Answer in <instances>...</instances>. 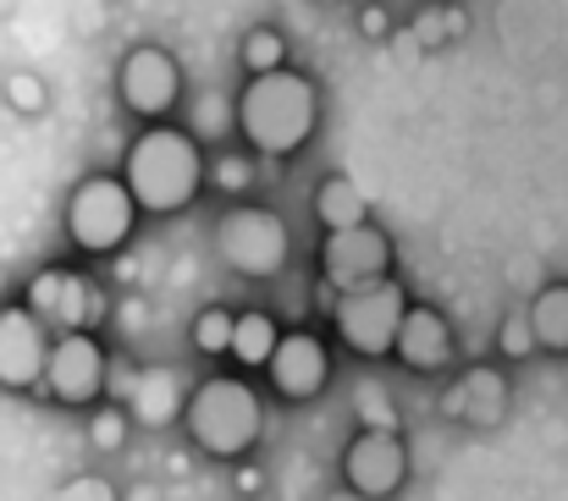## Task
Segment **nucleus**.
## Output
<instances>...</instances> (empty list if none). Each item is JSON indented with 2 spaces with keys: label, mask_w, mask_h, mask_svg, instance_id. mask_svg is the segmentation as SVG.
<instances>
[{
  "label": "nucleus",
  "mask_w": 568,
  "mask_h": 501,
  "mask_svg": "<svg viewBox=\"0 0 568 501\" xmlns=\"http://www.w3.org/2000/svg\"><path fill=\"white\" fill-rule=\"evenodd\" d=\"M122 182H128V193L139 198L144 215H178V209H189L199 182H204V150L189 127L155 122L128 144Z\"/></svg>",
  "instance_id": "obj_1"
},
{
  "label": "nucleus",
  "mask_w": 568,
  "mask_h": 501,
  "mask_svg": "<svg viewBox=\"0 0 568 501\" xmlns=\"http://www.w3.org/2000/svg\"><path fill=\"white\" fill-rule=\"evenodd\" d=\"M315 122H321V94L293 67L265 72V78H248L243 94H237V133L248 139V150H260L271 161L298 155L310 144Z\"/></svg>",
  "instance_id": "obj_2"
},
{
  "label": "nucleus",
  "mask_w": 568,
  "mask_h": 501,
  "mask_svg": "<svg viewBox=\"0 0 568 501\" xmlns=\"http://www.w3.org/2000/svg\"><path fill=\"white\" fill-rule=\"evenodd\" d=\"M183 419H189L193 441H199L210 458H243V452L260 441V430H265L260 397H254L243 380H232V375H215V380L193 386Z\"/></svg>",
  "instance_id": "obj_3"
},
{
  "label": "nucleus",
  "mask_w": 568,
  "mask_h": 501,
  "mask_svg": "<svg viewBox=\"0 0 568 501\" xmlns=\"http://www.w3.org/2000/svg\"><path fill=\"white\" fill-rule=\"evenodd\" d=\"M133 221H139V198L128 193L122 176H83L67 198V237L83 248V254H116L128 237H133Z\"/></svg>",
  "instance_id": "obj_4"
},
{
  "label": "nucleus",
  "mask_w": 568,
  "mask_h": 501,
  "mask_svg": "<svg viewBox=\"0 0 568 501\" xmlns=\"http://www.w3.org/2000/svg\"><path fill=\"white\" fill-rule=\"evenodd\" d=\"M287 248H293L287 221H282L276 209H260V204H237V209H226L221 226H215V254H221L237 276H254V282L276 276V270L287 265Z\"/></svg>",
  "instance_id": "obj_5"
},
{
  "label": "nucleus",
  "mask_w": 568,
  "mask_h": 501,
  "mask_svg": "<svg viewBox=\"0 0 568 501\" xmlns=\"http://www.w3.org/2000/svg\"><path fill=\"white\" fill-rule=\"evenodd\" d=\"M403 315H408V298L397 282H381L365 293H337V336L359 352V358H386L397 352V331H403Z\"/></svg>",
  "instance_id": "obj_6"
},
{
  "label": "nucleus",
  "mask_w": 568,
  "mask_h": 501,
  "mask_svg": "<svg viewBox=\"0 0 568 501\" xmlns=\"http://www.w3.org/2000/svg\"><path fill=\"white\" fill-rule=\"evenodd\" d=\"M116 89H122V105L155 127V122H166V116L178 111V100H183V67H178V55L161 50V44H133V50L122 55Z\"/></svg>",
  "instance_id": "obj_7"
},
{
  "label": "nucleus",
  "mask_w": 568,
  "mask_h": 501,
  "mask_svg": "<svg viewBox=\"0 0 568 501\" xmlns=\"http://www.w3.org/2000/svg\"><path fill=\"white\" fill-rule=\"evenodd\" d=\"M386 270H392V237L381 232L376 221L348 226V232H326V243H321V276L332 282V293L381 287Z\"/></svg>",
  "instance_id": "obj_8"
},
{
  "label": "nucleus",
  "mask_w": 568,
  "mask_h": 501,
  "mask_svg": "<svg viewBox=\"0 0 568 501\" xmlns=\"http://www.w3.org/2000/svg\"><path fill=\"white\" fill-rule=\"evenodd\" d=\"M28 309L39 315V326L50 336H72V331H89V320L105 315V293L94 282H83L78 270H39L28 282Z\"/></svg>",
  "instance_id": "obj_9"
},
{
  "label": "nucleus",
  "mask_w": 568,
  "mask_h": 501,
  "mask_svg": "<svg viewBox=\"0 0 568 501\" xmlns=\"http://www.w3.org/2000/svg\"><path fill=\"white\" fill-rule=\"evenodd\" d=\"M343 480L348 491L365 501H386L403 491L408 480V447L397 430H359L343 452Z\"/></svg>",
  "instance_id": "obj_10"
},
{
  "label": "nucleus",
  "mask_w": 568,
  "mask_h": 501,
  "mask_svg": "<svg viewBox=\"0 0 568 501\" xmlns=\"http://www.w3.org/2000/svg\"><path fill=\"white\" fill-rule=\"evenodd\" d=\"M44 391L55 402H94L105 391V347L94 341L89 331H72V336H55L50 347V364H44Z\"/></svg>",
  "instance_id": "obj_11"
},
{
  "label": "nucleus",
  "mask_w": 568,
  "mask_h": 501,
  "mask_svg": "<svg viewBox=\"0 0 568 501\" xmlns=\"http://www.w3.org/2000/svg\"><path fill=\"white\" fill-rule=\"evenodd\" d=\"M55 336L39 326V315L22 309H0V386L6 391H28L44 386V364H50Z\"/></svg>",
  "instance_id": "obj_12"
},
{
  "label": "nucleus",
  "mask_w": 568,
  "mask_h": 501,
  "mask_svg": "<svg viewBox=\"0 0 568 501\" xmlns=\"http://www.w3.org/2000/svg\"><path fill=\"white\" fill-rule=\"evenodd\" d=\"M265 375H271V386H276L287 402H310V397H321L326 380H332V352H326L321 336L287 331L282 341H276Z\"/></svg>",
  "instance_id": "obj_13"
},
{
  "label": "nucleus",
  "mask_w": 568,
  "mask_h": 501,
  "mask_svg": "<svg viewBox=\"0 0 568 501\" xmlns=\"http://www.w3.org/2000/svg\"><path fill=\"white\" fill-rule=\"evenodd\" d=\"M189 397L193 391L183 386L178 369H166V364L139 369L133 375V391H128V419L144 425V430H166V425H178L189 413Z\"/></svg>",
  "instance_id": "obj_14"
},
{
  "label": "nucleus",
  "mask_w": 568,
  "mask_h": 501,
  "mask_svg": "<svg viewBox=\"0 0 568 501\" xmlns=\"http://www.w3.org/2000/svg\"><path fill=\"white\" fill-rule=\"evenodd\" d=\"M442 408H447L453 419L475 425V430H497V425L508 419V380H503V369H491V364L464 369Z\"/></svg>",
  "instance_id": "obj_15"
},
{
  "label": "nucleus",
  "mask_w": 568,
  "mask_h": 501,
  "mask_svg": "<svg viewBox=\"0 0 568 501\" xmlns=\"http://www.w3.org/2000/svg\"><path fill=\"white\" fill-rule=\"evenodd\" d=\"M397 358L419 375H436L453 364V326L442 320V309L430 304H408L403 315V331H397Z\"/></svg>",
  "instance_id": "obj_16"
},
{
  "label": "nucleus",
  "mask_w": 568,
  "mask_h": 501,
  "mask_svg": "<svg viewBox=\"0 0 568 501\" xmlns=\"http://www.w3.org/2000/svg\"><path fill=\"white\" fill-rule=\"evenodd\" d=\"M315 221H321L326 232L365 226V221H371V209H365V193H359V182H348V176H326V182L315 187Z\"/></svg>",
  "instance_id": "obj_17"
},
{
  "label": "nucleus",
  "mask_w": 568,
  "mask_h": 501,
  "mask_svg": "<svg viewBox=\"0 0 568 501\" xmlns=\"http://www.w3.org/2000/svg\"><path fill=\"white\" fill-rule=\"evenodd\" d=\"M530 326H536V341L547 352H568V282H552V287L536 293Z\"/></svg>",
  "instance_id": "obj_18"
},
{
  "label": "nucleus",
  "mask_w": 568,
  "mask_h": 501,
  "mask_svg": "<svg viewBox=\"0 0 568 501\" xmlns=\"http://www.w3.org/2000/svg\"><path fill=\"white\" fill-rule=\"evenodd\" d=\"M276 320L271 315H260V309H248V315H237V336H232V358L237 364H248V369H260V364H271V352H276Z\"/></svg>",
  "instance_id": "obj_19"
},
{
  "label": "nucleus",
  "mask_w": 568,
  "mask_h": 501,
  "mask_svg": "<svg viewBox=\"0 0 568 501\" xmlns=\"http://www.w3.org/2000/svg\"><path fill=\"white\" fill-rule=\"evenodd\" d=\"M232 122H237V105H232L226 94H215V89L199 94V100L189 105V133L199 139V144H204V139H226Z\"/></svg>",
  "instance_id": "obj_20"
},
{
  "label": "nucleus",
  "mask_w": 568,
  "mask_h": 501,
  "mask_svg": "<svg viewBox=\"0 0 568 501\" xmlns=\"http://www.w3.org/2000/svg\"><path fill=\"white\" fill-rule=\"evenodd\" d=\"M243 67H248V78L282 72V67H287V39H282L276 28H248V33H243Z\"/></svg>",
  "instance_id": "obj_21"
},
{
  "label": "nucleus",
  "mask_w": 568,
  "mask_h": 501,
  "mask_svg": "<svg viewBox=\"0 0 568 501\" xmlns=\"http://www.w3.org/2000/svg\"><path fill=\"white\" fill-rule=\"evenodd\" d=\"M414 44H425V50H436V44H447V39H458L464 33V11L458 6H430V11H419L414 17Z\"/></svg>",
  "instance_id": "obj_22"
},
{
  "label": "nucleus",
  "mask_w": 568,
  "mask_h": 501,
  "mask_svg": "<svg viewBox=\"0 0 568 501\" xmlns=\"http://www.w3.org/2000/svg\"><path fill=\"white\" fill-rule=\"evenodd\" d=\"M232 336H237V315H226V309H204V315L193 320V347L210 352V358L232 352Z\"/></svg>",
  "instance_id": "obj_23"
},
{
  "label": "nucleus",
  "mask_w": 568,
  "mask_h": 501,
  "mask_svg": "<svg viewBox=\"0 0 568 501\" xmlns=\"http://www.w3.org/2000/svg\"><path fill=\"white\" fill-rule=\"evenodd\" d=\"M497 347H503V358H530L541 341H536V326H530V309L525 315H508V326L497 331Z\"/></svg>",
  "instance_id": "obj_24"
},
{
  "label": "nucleus",
  "mask_w": 568,
  "mask_h": 501,
  "mask_svg": "<svg viewBox=\"0 0 568 501\" xmlns=\"http://www.w3.org/2000/svg\"><path fill=\"white\" fill-rule=\"evenodd\" d=\"M359 425L365 430H397V413H392L381 386H359Z\"/></svg>",
  "instance_id": "obj_25"
},
{
  "label": "nucleus",
  "mask_w": 568,
  "mask_h": 501,
  "mask_svg": "<svg viewBox=\"0 0 568 501\" xmlns=\"http://www.w3.org/2000/svg\"><path fill=\"white\" fill-rule=\"evenodd\" d=\"M6 100H11L22 116H33V111H44V83H39L33 72H11V78H6Z\"/></svg>",
  "instance_id": "obj_26"
},
{
  "label": "nucleus",
  "mask_w": 568,
  "mask_h": 501,
  "mask_svg": "<svg viewBox=\"0 0 568 501\" xmlns=\"http://www.w3.org/2000/svg\"><path fill=\"white\" fill-rule=\"evenodd\" d=\"M50 501H122V497L111 491V480H100V474H78V480H67Z\"/></svg>",
  "instance_id": "obj_27"
},
{
  "label": "nucleus",
  "mask_w": 568,
  "mask_h": 501,
  "mask_svg": "<svg viewBox=\"0 0 568 501\" xmlns=\"http://www.w3.org/2000/svg\"><path fill=\"white\" fill-rule=\"evenodd\" d=\"M128 425H133V419H128V408H122V413H94L89 436H94V447H100V452H116V447L128 441Z\"/></svg>",
  "instance_id": "obj_28"
},
{
  "label": "nucleus",
  "mask_w": 568,
  "mask_h": 501,
  "mask_svg": "<svg viewBox=\"0 0 568 501\" xmlns=\"http://www.w3.org/2000/svg\"><path fill=\"white\" fill-rule=\"evenodd\" d=\"M215 182H221L226 193H243V187L254 182V161H248V155H237V150H226V155L215 161Z\"/></svg>",
  "instance_id": "obj_29"
},
{
  "label": "nucleus",
  "mask_w": 568,
  "mask_h": 501,
  "mask_svg": "<svg viewBox=\"0 0 568 501\" xmlns=\"http://www.w3.org/2000/svg\"><path fill=\"white\" fill-rule=\"evenodd\" d=\"M359 28H371V33H381V28H386V22H381V11H376V6H371V11H359Z\"/></svg>",
  "instance_id": "obj_30"
},
{
  "label": "nucleus",
  "mask_w": 568,
  "mask_h": 501,
  "mask_svg": "<svg viewBox=\"0 0 568 501\" xmlns=\"http://www.w3.org/2000/svg\"><path fill=\"white\" fill-rule=\"evenodd\" d=\"M128 501H161V491H155V485H139V491H133Z\"/></svg>",
  "instance_id": "obj_31"
}]
</instances>
